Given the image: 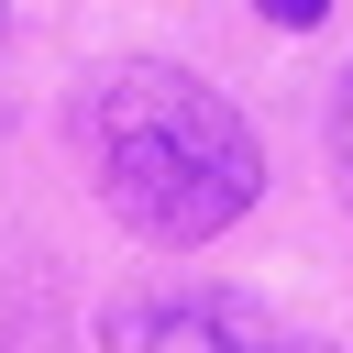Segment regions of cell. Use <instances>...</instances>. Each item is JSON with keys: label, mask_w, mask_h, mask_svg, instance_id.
<instances>
[{"label": "cell", "mask_w": 353, "mask_h": 353, "mask_svg": "<svg viewBox=\"0 0 353 353\" xmlns=\"http://www.w3.org/2000/svg\"><path fill=\"white\" fill-rule=\"evenodd\" d=\"M77 154H88L99 210L154 254H199L265 199V143H254L243 99H221L199 66H165V55L88 77Z\"/></svg>", "instance_id": "6da1fadb"}, {"label": "cell", "mask_w": 353, "mask_h": 353, "mask_svg": "<svg viewBox=\"0 0 353 353\" xmlns=\"http://www.w3.org/2000/svg\"><path fill=\"white\" fill-rule=\"evenodd\" d=\"M99 353H331L254 287H132L99 309Z\"/></svg>", "instance_id": "7a4b0ae2"}, {"label": "cell", "mask_w": 353, "mask_h": 353, "mask_svg": "<svg viewBox=\"0 0 353 353\" xmlns=\"http://www.w3.org/2000/svg\"><path fill=\"white\" fill-rule=\"evenodd\" d=\"M331 176H342V199H353V66H342V88H331Z\"/></svg>", "instance_id": "3957f363"}, {"label": "cell", "mask_w": 353, "mask_h": 353, "mask_svg": "<svg viewBox=\"0 0 353 353\" xmlns=\"http://www.w3.org/2000/svg\"><path fill=\"white\" fill-rule=\"evenodd\" d=\"M254 11H265V22H276V33H309V22H320V11H331V0H254Z\"/></svg>", "instance_id": "277c9868"}, {"label": "cell", "mask_w": 353, "mask_h": 353, "mask_svg": "<svg viewBox=\"0 0 353 353\" xmlns=\"http://www.w3.org/2000/svg\"><path fill=\"white\" fill-rule=\"evenodd\" d=\"M0 33H11V0H0Z\"/></svg>", "instance_id": "5b68a950"}]
</instances>
